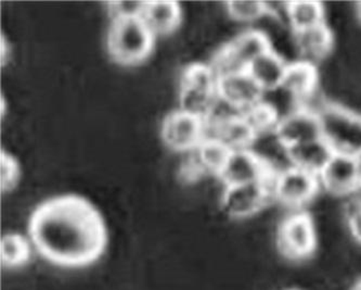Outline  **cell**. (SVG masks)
<instances>
[{"instance_id":"obj_7","label":"cell","mask_w":361,"mask_h":290,"mask_svg":"<svg viewBox=\"0 0 361 290\" xmlns=\"http://www.w3.org/2000/svg\"><path fill=\"white\" fill-rule=\"evenodd\" d=\"M324 138L334 150L356 156L361 150V114L329 102L320 112Z\"/></svg>"},{"instance_id":"obj_19","label":"cell","mask_w":361,"mask_h":290,"mask_svg":"<svg viewBox=\"0 0 361 290\" xmlns=\"http://www.w3.org/2000/svg\"><path fill=\"white\" fill-rule=\"evenodd\" d=\"M207 137L223 143L230 150L249 149L255 140L256 133L244 116L228 121L221 126L207 130Z\"/></svg>"},{"instance_id":"obj_14","label":"cell","mask_w":361,"mask_h":290,"mask_svg":"<svg viewBox=\"0 0 361 290\" xmlns=\"http://www.w3.org/2000/svg\"><path fill=\"white\" fill-rule=\"evenodd\" d=\"M293 34L298 59L317 64L324 61L334 48V32L326 24Z\"/></svg>"},{"instance_id":"obj_16","label":"cell","mask_w":361,"mask_h":290,"mask_svg":"<svg viewBox=\"0 0 361 290\" xmlns=\"http://www.w3.org/2000/svg\"><path fill=\"white\" fill-rule=\"evenodd\" d=\"M318 85L319 73L317 66L302 60L288 62L281 88L291 95L300 106L317 92Z\"/></svg>"},{"instance_id":"obj_8","label":"cell","mask_w":361,"mask_h":290,"mask_svg":"<svg viewBox=\"0 0 361 290\" xmlns=\"http://www.w3.org/2000/svg\"><path fill=\"white\" fill-rule=\"evenodd\" d=\"M272 179L269 182L225 187L221 199V210L230 219L239 221L255 217L274 203Z\"/></svg>"},{"instance_id":"obj_21","label":"cell","mask_w":361,"mask_h":290,"mask_svg":"<svg viewBox=\"0 0 361 290\" xmlns=\"http://www.w3.org/2000/svg\"><path fill=\"white\" fill-rule=\"evenodd\" d=\"M191 152L205 175L219 176L227 163L231 150L219 140L207 137L202 144Z\"/></svg>"},{"instance_id":"obj_22","label":"cell","mask_w":361,"mask_h":290,"mask_svg":"<svg viewBox=\"0 0 361 290\" xmlns=\"http://www.w3.org/2000/svg\"><path fill=\"white\" fill-rule=\"evenodd\" d=\"M32 243L20 234L4 235L0 241V260L4 267L17 269L30 262L32 255Z\"/></svg>"},{"instance_id":"obj_6","label":"cell","mask_w":361,"mask_h":290,"mask_svg":"<svg viewBox=\"0 0 361 290\" xmlns=\"http://www.w3.org/2000/svg\"><path fill=\"white\" fill-rule=\"evenodd\" d=\"M271 191L274 203L290 212H298L306 211L322 188L318 177L290 167L274 175Z\"/></svg>"},{"instance_id":"obj_12","label":"cell","mask_w":361,"mask_h":290,"mask_svg":"<svg viewBox=\"0 0 361 290\" xmlns=\"http://www.w3.org/2000/svg\"><path fill=\"white\" fill-rule=\"evenodd\" d=\"M274 133L280 142L286 147L295 146L324 137L320 114L302 107L282 116L278 121Z\"/></svg>"},{"instance_id":"obj_18","label":"cell","mask_w":361,"mask_h":290,"mask_svg":"<svg viewBox=\"0 0 361 290\" xmlns=\"http://www.w3.org/2000/svg\"><path fill=\"white\" fill-rule=\"evenodd\" d=\"M141 19L155 36L174 33L183 20V9L176 1H147Z\"/></svg>"},{"instance_id":"obj_15","label":"cell","mask_w":361,"mask_h":290,"mask_svg":"<svg viewBox=\"0 0 361 290\" xmlns=\"http://www.w3.org/2000/svg\"><path fill=\"white\" fill-rule=\"evenodd\" d=\"M334 152L336 150L334 147L324 137L288 147V160L292 167L317 177L326 168Z\"/></svg>"},{"instance_id":"obj_23","label":"cell","mask_w":361,"mask_h":290,"mask_svg":"<svg viewBox=\"0 0 361 290\" xmlns=\"http://www.w3.org/2000/svg\"><path fill=\"white\" fill-rule=\"evenodd\" d=\"M226 10L231 19L241 23H255L269 15L264 1H228Z\"/></svg>"},{"instance_id":"obj_1","label":"cell","mask_w":361,"mask_h":290,"mask_svg":"<svg viewBox=\"0 0 361 290\" xmlns=\"http://www.w3.org/2000/svg\"><path fill=\"white\" fill-rule=\"evenodd\" d=\"M28 235L44 259L62 267L92 265L108 241L99 211L76 195L54 197L38 205L30 219Z\"/></svg>"},{"instance_id":"obj_11","label":"cell","mask_w":361,"mask_h":290,"mask_svg":"<svg viewBox=\"0 0 361 290\" xmlns=\"http://www.w3.org/2000/svg\"><path fill=\"white\" fill-rule=\"evenodd\" d=\"M217 177L224 186L229 187L269 182L274 174L253 151L240 149L231 151L227 163Z\"/></svg>"},{"instance_id":"obj_20","label":"cell","mask_w":361,"mask_h":290,"mask_svg":"<svg viewBox=\"0 0 361 290\" xmlns=\"http://www.w3.org/2000/svg\"><path fill=\"white\" fill-rule=\"evenodd\" d=\"M284 15L292 33L326 24V7L318 1H291L286 4Z\"/></svg>"},{"instance_id":"obj_29","label":"cell","mask_w":361,"mask_h":290,"mask_svg":"<svg viewBox=\"0 0 361 290\" xmlns=\"http://www.w3.org/2000/svg\"><path fill=\"white\" fill-rule=\"evenodd\" d=\"M350 290H361V276L356 281L353 282Z\"/></svg>"},{"instance_id":"obj_31","label":"cell","mask_w":361,"mask_h":290,"mask_svg":"<svg viewBox=\"0 0 361 290\" xmlns=\"http://www.w3.org/2000/svg\"><path fill=\"white\" fill-rule=\"evenodd\" d=\"M356 15L361 24V3H358L356 5Z\"/></svg>"},{"instance_id":"obj_10","label":"cell","mask_w":361,"mask_h":290,"mask_svg":"<svg viewBox=\"0 0 361 290\" xmlns=\"http://www.w3.org/2000/svg\"><path fill=\"white\" fill-rule=\"evenodd\" d=\"M318 181L322 191L331 196H352L361 188L356 156L336 151L318 176Z\"/></svg>"},{"instance_id":"obj_17","label":"cell","mask_w":361,"mask_h":290,"mask_svg":"<svg viewBox=\"0 0 361 290\" xmlns=\"http://www.w3.org/2000/svg\"><path fill=\"white\" fill-rule=\"evenodd\" d=\"M288 66L281 54L270 48L250 66L247 73L264 92H270L282 87Z\"/></svg>"},{"instance_id":"obj_3","label":"cell","mask_w":361,"mask_h":290,"mask_svg":"<svg viewBox=\"0 0 361 290\" xmlns=\"http://www.w3.org/2000/svg\"><path fill=\"white\" fill-rule=\"evenodd\" d=\"M274 243L286 261H308L318 247V231L312 215L307 211L288 213L278 225Z\"/></svg>"},{"instance_id":"obj_4","label":"cell","mask_w":361,"mask_h":290,"mask_svg":"<svg viewBox=\"0 0 361 290\" xmlns=\"http://www.w3.org/2000/svg\"><path fill=\"white\" fill-rule=\"evenodd\" d=\"M219 97V75L211 64H189L181 74L180 110L204 120Z\"/></svg>"},{"instance_id":"obj_32","label":"cell","mask_w":361,"mask_h":290,"mask_svg":"<svg viewBox=\"0 0 361 290\" xmlns=\"http://www.w3.org/2000/svg\"><path fill=\"white\" fill-rule=\"evenodd\" d=\"M283 290H304V289H300V288H288V289H283Z\"/></svg>"},{"instance_id":"obj_25","label":"cell","mask_w":361,"mask_h":290,"mask_svg":"<svg viewBox=\"0 0 361 290\" xmlns=\"http://www.w3.org/2000/svg\"><path fill=\"white\" fill-rule=\"evenodd\" d=\"M348 198L343 207V217L350 236L361 247V189Z\"/></svg>"},{"instance_id":"obj_26","label":"cell","mask_w":361,"mask_h":290,"mask_svg":"<svg viewBox=\"0 0 361 290\" xmlns=\"http://www.w3.org/2000/svg\"><path fill=\"white\" fill-rule=\"evenodd\" d=\"M21 177V168L17 159L7 151H0V188L1 193L13 191Z\"/></svg>"},{"instance_id":"obj_5","label":"cell","mask_w":361,"mask_h":290,"mask_svg":"<svg viewBox=\"0 0 361 290\" xmlns=\"http://www.w3.org/2000/svg\"><path fill=\"white\" fill-rule=\"evenodd\" d=\"M270 48V40L264 32L247 30L216 52L211 66L219 78L233 72L247 71L250 66Z\"/></svg>"},{"instance_id":"obj_27","label":"cell","mask_w":361,"mask_h":290,"mask_svg":"<svg viewBox=\"0 0 361 290\" xmlns=\"http://www.w3.org/2000/svg\"><path fill=\"white\" fill-rule=\"evenodd\" d=\"M147 1H109L106 3L111 19L141 17Z\"/></svg>"},{"instance_id":"obj_24","label":"cell","mask_w":361,"mask_h":290,"mask_svg":"<svg viewBox=\"0 0 361 290\" xmlns=\"http://www.w3.org/2000/svg\"><path fill=\"white\" fill-rule=\"evenodd\" d=\"M244 118L251 124L252 128L257 135L266 134L274 132L280 120L277 111L265 100H262L259 104L247 110L244 114Z\"/></svg>"},{"instance_id":"obj_28","label":"cell","mask_w":361,"mask_h":290,"mask_svg":"<svg viewBox=\"0 0 361 290\" xmlns=\"http://www.w3.org/2000/svg\"><path fill=\"white\" fill-rule=\"evenodd\" d=\"M11 45L8 42L5 35H1L0 38V60H1V66H7L8 62L11 59Z\"/></svg>"},{"instance_id":"obj_9","label":"cell","mask_w":361,"mask_h":290,"mask_svg":"<svg viewBox=\"0 0 361 290\" xmlns=\"http://www.w3.org/2000/svg\"><path fill=\"white\" fill-rule=\"evenodd\" d=\"M161 136L171 150L189 154L207 138V126L204 120L179 109L164 119Z\"/></svg>"},{"instance_id":"obj_30","label":"cell","mask_w":361,"mask_h":290,"mask_svg":"<svg viewBox=\"0 0 361 290\" xmlns=\"http://www.w3.org/2000/svg\"><path fill=\"white\" fill-rule=\"evenodd\" d=\"M357 163H358L359 175H360V186H361V150L356 155ZM361 189V188H360Z\"/></svg>"},{"instance_id":"obj_2","label":"cell","mask_w":361,"mask_h":290,"mask_svg":"<svg viewBox=\"0 0 361 290\" xmlns=\"http://www.w3.org/2000/svg\"><path fill=\"white\" fill-rule=\"evenodd\" d=\"M155 38L141 17L113 19L106 38L109 56L120 66H138L150 57Z\"/></svg>"},{"instance_id":"obj_13","label":"cell","mask_w":361,"mask_h":290,"mask_svg":"<svg viewBox=\"0 0 361 290\" xmlns=\"http://www.w3.org/2000/svg\"><path fill=\"white\" fill-rule=\"evenodd\" d=\"M257 83L247 71L233 72L219 78V95L245 114L264 99Z\"/></svg>"}]
</instances>
